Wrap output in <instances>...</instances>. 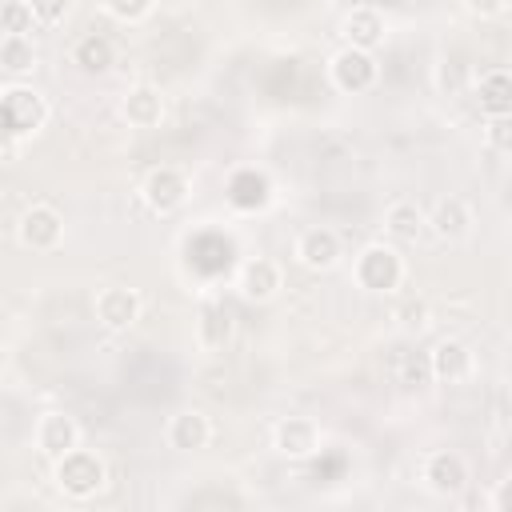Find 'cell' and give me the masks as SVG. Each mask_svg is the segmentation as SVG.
Here are the masks:
<instances>
[{"label": "cell", "mask_w": 512, "mask_h": 512, "mask_svg": "<svg viewBox=\"0 0 512 512\" xmlns=\"http://www.w3.org/2000/svg\"><path fill=\"white\" fill-rule=\"evenodd\" d=\"M52 464H56V484H60L68 496H76V500L96 496V492L104 488V464H100L96 452L68 448V452H64L60 460H52Z\"/></svg>", "instance_id": "1"}, {"label": "cell", "mask_w": 512, "mask_h": 512, "mask_svg": "<svg viewBox=\"0 0 512 512\" xmlns=\"http://www.w3.org/2000/svg\"><path fill=\"white\" fill-rule=\"evenodd\" d=\"M356 280L368 288V292H392L400 280H404V260L384 248V244H372L360 252L356 260Z\"/></svg>", "instance_id": "2"}, {"label": "cell", "mask_w": 512, "mask_h": 512, "mask_svg": "<svg viewBox=\"0 0 512 512\" xmlns=\"http://www.w3.org/2000/svg\"><path fill=\"white\" fill-rule=\"evenodd\" d=\"M376 60H372V52H364V48H344V52H336L332 56V80H336V88L340 92H368L372 84H376Z\"/></svg>", "instance_id": "3"}, {"label": "cell", "mask_w": 512, "mask_h": 512, "mask_svg": "<svg viewBox=\"0 0 512 512\" xmlns=\"http://www.w3.org/2000/svg\"><path fill=\"white\" fill-rule=\"evenodd\" d=\"M0 108H4V116H8V124H12L16 136L36 132V128L44 124V116H48L40 92H32V88H8V92L0 96Z\"/></svg>", "instance_id": "4"}, {"label": "cell", "mask_w": 512, "mask_h": 512, "mask_svg": "<svg viewBox=\"0 0 512 512\" xmlns=\"http://www.w3.org/2000/svg\"><path fill=\"white\" fill-rule=\"evenodd\" d=\"M188 196V180L176 168H152L144 180V200L152 212H176Z\"/></svg>", "instance_id": "5"}, {"label": "cell", "mask_w": 512, "mask_h": 512, "mask_svg": "<svg viewBox=\"0 0 512 512\" xmlns=\"http://www.w3.org/2000/svg\"><path fill=\"white\" fill-rule=\"evenodd\" d=\"M60 232H64V220H60V212L48 208V204H32V208L20 216V244H24V248L44 252V248H52V244L60 240Z\"/></svg>", "instance_id": "6"}, {"label": "cell", "mask_w": 512, "mask_h": 512, "mask_svg": "<svg viewBox=\"0 0 512 512\" xmlns=\"http://www.w3.org/2000/svg\"><path fill=\"white\" fill-rule=\"evenodd\" d=\"M96 320L112 332H124L140 320V296L132 288H104L96 296Z\"/></svg>", "instance_id": "7"}, {"label": "cell", "mask_w": 512, "mask_h": 512, "mask_svg": "<svg viewBox=\"0 0 512 512\" xmlns=\"http://www.w3.org/2000/svg\"><path fill=\"white\" fill-rule=\"evenodd\" d=\"M424 480H428V488L436 496H456L468 484V464L456 452H432L424 460Z\"/></svg>", "instance_id": "8"}, {"label": "cell", "mask_w": 512, "mask_h": 512, "mask_svg": "<svg viewBox=\"0 0 512 512\" xmlns=\"http://www.w3.org/2000/svg\"><path fill=\"white\" fill-rule=\"evenodd\" d=\"M428 364H432V380L456 384V380H464V376L472 372V352H468V344H460V340H440V344L428 352Z\"/></svg>", "instance_id": "9"}, {"label": "cell", "mask_w": 512, "mask_h": 512, "mask_svg": "<svg viewBox=\"0 0 512 512\" xmlns=\"http://www.w3.org/2000/svg\"><path fill=\"white\" fill-rule=\"evenodd\" d=\"M316 444H320V436H316V424H312V420H304V416H288V420L276 424V452H280V456H288V460H304V456L316 452Z\"/></svg>", "instance_id": "10"}, {"label": "cell", "mask_w": 512, "mask_h": 512, "mask_svg": "<svg viewBox=\"0 0 512 512\" xmlns=\"http://www.w3.org/2000/svg\"><path fill=\"white\" fill-rule=\"evenodd\" d=\"M296 256H300V264H308L316 272L320 268H332L340 260V236L332 228H308L296 240Z\"/></svg>", "instance_id": "11"}, {"label": "cell", "mask_w": 512, "mask_h": 512, "mask_svg": "<svg viewBox=\"0 0 512 512\" xmlns=\"http://www.w3.org/2000/svg\"><path fill=\"white\" fill-rule=\"evenodd\" d=\"M76 440H80V428H76L72 416H64V412H48V416L40 420L36 444H40V452H44L48 460H60L68 448H76Z\"/></svg>", "instance_id": "12"}, {"label": "cell", "mask_w": 512, "mask_h": 512, "mask_svg": "<svg viewBox=\"0 0 512 512\" xmlns=\"http://www.w3.org/2000/svg\"><path fill=\"white\" fill-rule=\"evenodd\" d=\"M476 100H480V112L492 120V116H508L512 112V76L504 68H492L480 76L476 84Z\"/></svg>", "instance_id": "13"}, {"label": "cell", "mask_w": 512, "mask_h": 512, "mask_svg": "<svg viewBox=\"0 0 512 512\" xmlns=\"http://www.w3.org/2000/svg\"><path fill=\"white\" fill-rule=\"evenodd\" d=\"M276 288H280V268L272 260H264V256L244 260V268H240V292L248 300H272Z\"/></svg>", "instance_id": "14"}, {"label": "cell", "mask_w": 512, "mask_h": 512, "mask_svg": "<svg viewBox=\"0 0 512 512\" xmlns=\"http://www.w3.org/2000/svg\"><path fill=\"white\" fill-rule=\"evenodd\" d=\"M208 436H212L208 416H204V412H196V408H188V412L172 416V424H168V444H172V448H180V452H196V448H204V444H208Z\"/></svg>", "instance_id": "15"}, {"label": "cell", "mask_w": 512, "mask_h": 512, "mask_svg": "<svg viewBox=\"0 0 512 512\" xmlns=\"http://www.w3.org/2000/svg\"><path fill=\"white\" fill-rule=\"evenodd\" d=\"M344 36H348L352 48L372 52V48L384 40V16H380L376 8H352V12L344 16Z\"/></svg>", "instance_id": "16"}, {"label": "cell", "mask_w": 512, "mask_h": 512, "mask_svg": "<svg viewBox=\"0 0 512 512\" xmlns=\"http://www.w3.org/2000/svg\"><path fill=\"white\" fill-rule=\"evenodd\" d=\"M160 116H164V96H160L156 88L140 84V88H132V92L124 96V120H128L132 128H156Z\"/></svg>", "instance_id": "17"}, {"label": "cell", "mask_w": 512, "mask_h": 512, "mask_svg": "<svg viewBox=\"0 0 512 512\" xmlns=\"http://www.w3.org/2000/svg\"><path fill=\"white\" fill-rule=\"evenodd\" d=\"M428 224H432V232H436L440 240H460V236L468 232V224H472V212H468V204H464L460 196H444V200L432 208Z\"/></svg>", "instance_id": "18"}, {"label": "cell", "mask_w": 512, "mask_h": 512, "mask_svg": "<svg viewBox=\"0 0 512 512\" xmlns=\"http://www.w3.org/2000/svg\"><path fill=\"white\" fill-rule=\"evenodd\" d=\"M196 332H200V344H204V348L220 352V348L232 340V312H228L224 304H208V308L200 312Z\"/></svg>", "instance_id": "19"}, {"label": "cell", "mask_w": 512, "mask_h": 512, "mask_svg": "<svg viewBox=\"0 0 512 512\" xmlns=\"http://www.w3.org/2000/svg\"><path fill=\"white\" fill-rule=\"evenodd\" d=\"M424 224H428V216H424L416 204H408V200H400V204H392V208L384 212V228H388L396 240H420Z\"/></svg>", "instance_id": "20"}, {"label": "cell", "mask_w": 512, "mask_h": 512, "mask_svg": "<svg viewBox=\"0 0 512 512\" xmlns=\"http://www.w3.org/2000/svg\"><path fill=\"white\" fill-rule=\"evenodd\" d=\"M76 64L84 68V72H108L112 68V40L108 36H84L80 44H76Z\"/></svg>", "instance_id": "21"}, {"label": "cell", "mask_w": 512, "mask_h": 512, "mask_svg": "<svg viewBox=\"0 0 512 512\" xmlns=\"http://www.w3.org/2000/svg\"><path fill=\"white\" fill-rule=\"evenodd\" d=\"M228 200H232L236 208H260V204L268 200V180H264L260 172H240V176L232 180V188H228Z\"/></svg>", "instance_id": "22"}, {"label": "cell", "mask_w": 512, "mask_h": 512, "mask_svg": "<svg viewBox=\"0 0 512 512\" xmlns=\"http://www.w3.org/2000/svg\"><path fill=\"white\" fill-rule=\"evenodd\" d=\"M0 64L8 68V72H32V64H36V48H32V40L28 36H0Z\"/></svg>", "instance_id": "23"}, {"label": "cell", "mask_w": 512, "mask_h": 512, "mask_svg": "<svg viewBox=\"0 0 512 512\" xmlns=\"http://www.w3.org/2000/svg\"><path fill=\"white\" fill-rule=\"evenodd\" d=\"M32 24H36V16H32L28 0H8V4L0 8V32H4V36H28Z\"/></svg>", "instance_id": "24"}, {"label": "cell", "mask_w": 512, "mask_h": 512, "mask_svg": "<svg viewBox=\"0 0 512 512\" xmlns=\"http://www.w3.org/2000/svg\"><path fill=\"white\" fill-rule=\"evenodd\" d=\"M400 384H404V388H424V384H432L428 352H408V356H404V364H400Z\"/></svg>", "instance_id": "25"}, {"label": "cell", "mask_w": 512, "mask_h": 512, "mask_svg": "<svg viewBox=\"0 0 512 512\" xmlns=\"http://www.w3.org/2000/svg\"><path fill=\"white\" fill-rule=\"evenodd\" d=\"M104 4H108V12H112L116 20L132 24V20H144V16L152 12V4H156V0H104Z\"/></svg>", "instance_id": "26"}, {"label": "cell", "mask_w": 512, "mask_h": 512, "mask_svg": "<svg viewBox=\"0 0 512 512\" xmlns=\"http://www.w3.org/2000/svg\"><path fill=\"white\" fill-rule=\"evenodd\" d=\"M68 4H72V0H28L32 16H36L40 24H56V20H64V16H68Z\"/></svg>", "instance_id": "27"}, {"label": "cell", "mask_w": 512, "mask_h": 512, "mask_svg": "<svg viewBox=\"0 0 512 512\" xmlns=\"http://www.w3.org/2000/svg\"><path fill=\"white\" fill-rule=\"evenodd\" d=\"M488 140H492L496 148H508V116H492V124H488Z\"/></svg>", "instance_id": "28"}, {"label": "cell", "mask_w": 512, "mask_h": 512, "mask_svg": "<svg viewBox=\"0 0 512 512\" xmlns=\"http://www.w3.org/2000/svg\"><path fill=\"white\" fill-rule=\"evenodd\" d=\"M424 312H428L424 300H408V304L400 308V320H404V324H424Z\"/></svg>", "instance_id": "29"}, {"label": "cell", "mask_w": 512, "mask_h": 512, "mask_svg": "<svg viewBox=\"0 0 512 512\" xmlns=\"http://www.w3.org/2000/svg\"><path fill=\"white\" fill-rule=\"evenodd\" d=\"M504 4H508V0H468V8H472L476 16H500Z\"/></svg>", "instance_id": "30"}]
</instances>
